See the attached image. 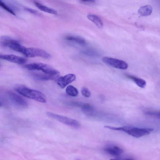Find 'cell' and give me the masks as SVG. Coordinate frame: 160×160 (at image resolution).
Instances as JSON below:
<instances>
[{"label": "cell", "instance_id": "obj_1", "mask_svg": "<svg viewBox=\"0 0 160 160\" xmlns=\"http://www.w3.org/2000/svg\"><path fill=\"white\" fill-rule=\"evenodd\" d=\"M104 128L115 131H123L133 137L139 138L149 134L154 129L152 128H140L132 126L116 127L105 126Z\"/></svg>", "mask_w": 160, "mask_h": 160}, {"label": "cell", "instance_id": "obj_2", "mask_svg": "<svg viewBox=\"0 0 160 160\" xmlns=\"http://www.w3.org/2000/svg\"><path fill=\"white\" fill-rule=\"evenodd\" d=\"M17 92L27 98L42 103L47 102L45 95L42 92L28 88L23 86H19L15 88Z\"/></svg>", "mask_w": 160, "mask_h": 160}, {"label": "cell", "instance_id": "obj_3", "mask_svg": "<svg viewBox=\"0 0 160 160\" xmlns=\"http://www.w3.org/2000/svg\"><path fill=\"white\" fill-rule=\"evenodd\" d=\"M25 67L30 70H39L44 73L59 77V71L47 64L40 62H35L26 64Z\"/></svg>", "mask_w": 160, "mask_h": 160}, {"label": "cell", "instance_id": "obj_4", "mask_svg": "<svg viewBox=\"0 0 160 160\" xmlns=\"http://www.w3.org/2000/svg\"><path fill=\"white\" fill-rule=\"evenodd\" d=\"M22 54L28 58L39 57L45 59H50L51 58V55L47 52L36 48L25 47Z\"/></svg>", "mask_w": 160, "mask_h": 160}, {"label": "cell", "instance_id": "obj_5", "mask_svg": "<svg viewBox=\"0 0 160 160\" xmlns=\"http://www.w3.org/2000/svg\"><path fill=\"white\" fill-rule=\"evenodd\" d=\"M47 115L51 118L73 128L78 129L80 127V123L76 120L49 112H47Z\"/></svg>", "mask_w": 160, "mask_h": 160}, {"label": "cell", "instance_id": "obj_6", "mask_svg": "<svg viewBox=\"0 0 160 160\" xmlns=\"http://www.w3.org/2000/svg\"><path fill=\"white\" fill-rule=\"evenodd\" d=\"M104 63L113 68L121 69H126L128 67V64L124 61L108 57H104L102 59Z\"/></svg>", "mask_w": 160, "mask_h": 160}, {"label": "cell", "instance_id": "obj_7", "mask_svg": "<svg viewBox=\"0 0 160 160\" xmlns=\"http://www.w3.org/2000/svg\"><path fill=\"white\" fill-rule=\"evenodd\" d=\"M67 104L80 108L84 113L88 116L92 115L94 111L93 106L89 103L71 101L68 102Z\"/></svg>", "mask_w": 160, "mask_h": 160}, {"label": "cell", "instance_id": "obj_8", "mask_svg": "<svg viewBox=\"0 0 160 160\" xmlns=\"http://www.w3.org/2000/svg\"><path fill=\"white\" fill-rule=\"evenodd\" d=\"M8 94L10 99L15 105L23 108L28 106L26 101L18 94L10 91L8 92Z\"/></svg>", "mask_w": 160, "mask_h": 160}, {"label": "cell", "instance_id": "obj_9", "mask_svg": "<svg viewBox=\"0 0 160 160\" xmlns=\"http://www.w3.org/2000/svg\"><path fill=\"white\" fill-rule=\"evenodd\" d=\"M76 76L73 74H68L59 77L57 79L58 85L62 88H64L68 84L75 80Z\"/></svg>", "mask_w": 160, "mask_h": 160}, {"label": "cell", "instance_id": "obj_10", "mask_svg": "<svg viewBox=\"0 0 160 160\" xmlns=\"http://www.w3.org/2000/svg\"><path fill=\"white\" fill-rule=\"evenodd\" d=\"M0 59L19 64H24L27 61L26 59L24 58L13 54H0Z\"/></svg>", "mask_w": 160, "mask_h": 160}, {"label": "cell", "instance_id": "obj_11", "mask_svg": "<svg viewBox=\"0 0 160 160\" xmlns=\"http://www.w3.org/2000/svg\"><path fill=\"white\" fill-rule=\"evenodd\" d=\"M33 78L40 81H48L50 80H57L59 77L47 74L43 72H35L32 73Z\"/></svg>", "mask_w": 160, "mask_h": 160}, {"label": "cell", "instance_id": "obj_12", "mask_svg": "<svg viewBox=\"0 0 160 160\" xmlns=\"http://www.w3.org/2000/svg\"><path fill=\"white\" fill-rule=\"evenodd\" d=\"M104 151L107 153L114 156H118L123 152V150L117 146L106 147L104 148Z\"/></svg>", "mask_w": 160, "mask_h": 160}, {"label": "cell", "instance_id": "obj_13", "mask_svg": "<svg viewBox=\"0 0 160 160\" xmlns=\"http://www.w3.org/2000/svg\"><path fill=\"white\" fill-rule=\"evenodd\" d=\"M126 76L128 78L132 81L139 87L144 88L146 87V82L143 79L130 74H127Z\"/></svg>", "mask_w": 160, "mask_h": 160}, {"label": "cell", "instance_id": "obj_14", "mask_svg": "<svg viewBox=\"0 0 160 160\" xmlns=\"http://www.w3.org/2000/svg\"><path fill=\"white\" fill-rule=\"evenodd\" d=\"M34 3L35 5L42 11L54 15H57L58 13L55 10L45 6L38 2L36 1Z\"/></svg>", "mask_w": 160, "mask_h": 160}, {"label": "cell", "instance_id": "obj_15", "mask_svg": "<svg viewBox=\"0 0 160 160\" xmlns=\"http://www.w3.org/2000/svg\"><path fill=\"white\" fill-rule=\"evenodd\" d=\"M152 11L151 6L147 5L140 7L138 10V12L141 16H146L150 15Z\"/></svg>", "mask_w": 160, "mask_h": 160}, {"label": "cell", "instance_id": "obj_16", "mask_svg": "<svg viewBox=\"0 0 160 160\" xmlns=\"http://www.w3.org/2000/svg\"><path fill=\"white\" fill-rule=\"evenodd\" d=\"M88 18L98 27L99 28H102L103 26V22L101 19L98 16L93 14H88Z\"/></svg>", "mask_w": 160, "mask_h": 160}, {"label": "cell", "instance_id": "obj_17", "mask_svg": "<svg viewBox=\"0 0 160 160\" xmlns=\"http://www.w3.org/2000/svg\"><path fill=\"white\" fill-rule=\"evenodd\" d=\"M65 39L67 40L82 45H84L86 43V41L84 38L75 36H67L66 37Z\"/></svg>", "mask_w": 160, "mask_h": 160}, {"label": "cell", "instance_id": "obj_18", "mask_svg": "<svg viewBox=\"0 0 160 160\" xmlns=\"http://www.w3.org/2000/svg\"><path fill=\"white\" fill-rule=\"evenodd\" d=\"M66 93L69 96L71 97H76L78 92L77 89L72 85L68 86L66 89Z\"/></svg>", "mask_w": 160, "mask_h": 160}, {"label": "cell", "instance_id": "obj_19", "mask_svg": "<svg viewBox=\"0 0 160 160\" xmlns=\"http://www.w3.org/2000/svg\"><path fill=\"white\" fill-rule=\"evenodd\" d=\"M0 6L12 15H15L14 11L2 1L0 0Z\"/></svg>", "mask_w": 160, "mask_h": 160}, {"label": "cell", "instance_id": "obj_20", "mask_svg": "<svg viewBox=\"0 0 160 160\" xmlns=\"http://www.w3.org/2000/svg\"><path fill=\"white\" fill-rule=\"evenodd\" d=\"M81 93L83 96L86 98L90 97L91 95L90 91L85 87H83L82 88Z\"/></svg>", "mask_w": 160, "mask_h": 160}, {"label": "cell", "instance_id": "obj_21", "mask_svg": "<svg viewBox=\"0 0 160 160\" xmlns=\"http://www.w3.org/2000/svg\"><path fill=\"white\" fill-rule=\"evenodd\" d=\"M145 114L147 115L156 117L159 118L160 113L159 112L155 111H150L146 112Z\"/></svg>", "mask_w": 160, "mask_h": 160}, {"label": "cell", "instance_id": "obj_22", "mask_svg": "<svg viewBox=\"0 0 160 160\" xmlns=\"http://www.w3.org/2000/svg\"><path fill=\"white\" fill-rule=\"evenodd\" d=\"M25 9L29 12L32 14L38 15V16H41V14L39 13V12H38V11L29 8H26Z\"/></svg>", "mask_w": 160, "mask_h": 160}, {"label": "cell", "instance_id": "obj_23", "mask_svg": "<svg viewBox=\"0 0 160 160\" xmlns=\"http://www.w3.org/2000/svg\"><path fill=\"white\" fill-rule=\"evenodd\" d=\"M110 160H117V159H110ZM123 160H134L132 159H131V158H128V159H125Z\"/></svg>", "mask_w": 160, "mask_h": 160}, {"label": "cell", "instance_id": "obj_24", "mask_svg": "<svg viewBox=\"0 0 160 160\" xmlns=\"http://www.w3.org/2000/svg\"><path fill=\"white\" fill-rule=\"evenodd\" d=\"M1 106V103L0 102V107Z\"/></svg>", "mask_w": 160, "mask_h": 160}, {"label": "cell", "instance_id": "obj_25", "mask_svg": "<svg viewBox=\"0 0 160 160\" xmlns=\"http://www.w3.org/2000/svg\"><path fill=\"white\" fill-rule=\"evenodd\" d=\"M76 160H81L79 159H77Z\"/></svg>", "mask_w": 160, "mask_h": 160}, {"label": "cell", "instance_id": "obj_26", "mask_svg": "<svg viewBox=\"0 0 160 160\" xmlns=\"http://www.w3.org/2000/svg\"></svg>", "mask_w": 160, "mask_h": 160}]
</instances>
